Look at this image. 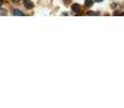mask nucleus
I'll use <instances>...</instances> for the list:
<instances>
[{
    "mask_svg": "<svg viewBox=\"0 0 124 108\" xmlns=\"http://www.w3.org/2000/svg\"><path fill=\"white\" fill-rule=\"evenodd\" d=\"M13 14H14V15H20V16H22V15H24V13L22 12V11L14 10V11H13Z\"/></svg>",
    "mask_w": 124,
    "mask_h": 108,
    "instance_id": "20e7f679",
    "label": "nucleus"
},
{
    "mask_svg": "<svg viewBox=\"0 0 124 108\" xmlns=\"http://www.w3.org/2000/svg\"><path fill=\"white\" fill-rule=\"evenodd\" d=\"M13 1H14V2H17V1H19V0H13Z\"/></svg>",
    "mask_w": 124,
    "mask_h": 108,
    "instance_id": "1a4fd4ad",
    "label": "nucleus"
},
{
    "mask_svg": "<svg viewBox=\"0 0 124 108\" xmlns=\"http://www.w3.org/2000/svg\"><path fill=\"white\" fill-rule=\"evenodd\" d=\"M94 3V0H85V6H92Z\"/></svg>",
    "mask_w": 124,
    "mask_h": 108,
    "instance_id": "7ed1b4c3",
    "label": "nucleus"
},
{
    "mask_svg": "<svg viewBox=\"0 0 124 108\" xmlns=\"http://www.w3.org/2000/svg\"><path fill=\"white\" fill-rule=\"evenodd\" d=\"M0 15H6V11L2 10V9H0Z\"/></svg>",
    "mask_w": 124,
    "mask_h": 108,
    "instance_id": "39448f33",
    "label": "nucleus"
},
{
    "mask_svg": "<svg viewBox=\"0 0 124 108\" xmlns=\"http://www.w3.org/2000/svg\"><path fill=\"white\" fill-rule=\"evenodd\" d=\"M2 3H3V0H0V6H1Z\"/></svg>",
    "mask_w": 124,
    "mask_h": 108,
    "instance_id": "0eeeda50",
    "label": "nucleus"
},
{
    "mask_svg": "<svg viewBox=\"0 0 124 108\" xmlns=\"http://www.w3.org/2000/svg\"><path fill=\"white\" fill-rule=\"evenodd\" d=\"M87 14H88V15H96L97 13H95V12H88Z\"/></svg>",
    "mask_w": 124,
    "mask_h": 108,
    "instance_id": "423d86ee",
    "label": "nucleus"
},
{
    "mask_svg": "<svg viewBox=\"0 0 124 108\" xmlns=\"http://www.w3.org/2000/svg\"><path fill=\"white\" fill-rule=\"evenodd\" d=\"M95 1H97V2H101V1H103V0H95Z\"/></svg>",
    "mask_w": 124,
    "mask_h": 108,
    "instance_id": "6e6552de",
    "label": "nucleus"
},
{
    "mask_svg": "<svg viewBox=\"0 0 124 108\" xmlns=\"http://www.w3.org/2000/svg\"><path fill=\"white\" fill-rule=\"evenodd\" d=\"M72 10L74 11V12L78 13L79 11H81V6H79V4H77V3H74V4H72Z\"/></svg>",
    "mask_w": 124,
    "mask_h": 108,
    "instance_id": "f03ea898",
    "label": "nucleus"
},
{
    "mask_svg": "<svg viewBox=\"0 0 124 108\" xmlns=\"http://www.w3.org/2000/svg\"><path fill=\"white\" fill-rule=\"evenodd\" d=\"M24 6L27 9H32L33 6H34V3H33L31 0H24Z\"/></svg>",
    "mask_w": 124,
    "mask_h": 108,
    "instance_id": "f257e3e1",
    "label": "nucleus"
},
{
    "mask_svg": "<svg viewBox=\"0 0 124 108\" xmlns=\"http://www.w3.org/2000/svg\"><path fill=\"white\" fill-rule=\"evenodd\" d=\"M64 1H65V2H68V1H69V0H64Z\"/></svg>",
    "mask_w": 124,
    "mask_h": 108,
    "instance_id": "9d476101",
    "label": "nucleus"
}]
</instances>
